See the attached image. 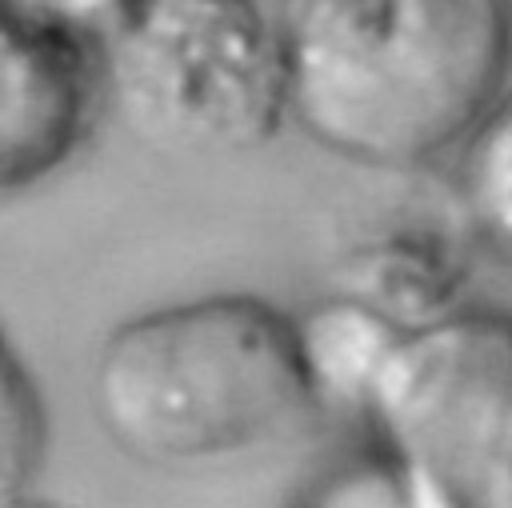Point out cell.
I'll list each match as a JSON object with an SVG mask.
<instances>
[{"instance_id": "cell-5", "label": "cell", "mask_w": 512, "mask_h": 508, "mask_svg": "<svg viewBox=\"0 0 512 508\" xmlns=\"http://www.w3.org/2000/svg\"><path fill=\"white\" fill-rule=\"evenodd\" d=\"M476 248L484 244L452 188L444 196L404 192L344 228L332 256V288L412 332L468 308Z\"/></svg>"}, {"instance_id": "cell-7", "label": "cell", "mask_w": 512, "mask_h": 508, "mask_svg": "<svg viewBox=\"0 0 512 508\" xmlns=\"http://www.w3.org/2000/svg\"><path fill=\"white\" fill-rule=\"evenodd\" d=\"M288 316L312 416L360 424L380 368L404 328H396L388 316L340 288L320 292Z\"/></svg>"}, {"instance_id": "cell-10", "label": "cell", "mask_w": 512, "mask_h": 508, "mask_svg": "<svg viewBox=\"0 0 512 508\" xmlns=\"http://www.w3.org/2000/svg\"><path fill=\"white\" fill-rule=\"evenodd\" d=\"M308 500H316V504H396V508H404L400 480H396L392 464L384 460V452L372 448V444L356 460H344L332 472H324Z\"/></svg>"}, {"instance_id": "cell-8", "label": "cell", "mask_w": 512, "mask_h": 508, "mask_svg": "<svg viewBox=\"0 0 512 508\" xmlns=\"http://www.w3.org/2000/svg\"><path fill=\"white\" fill-rule=\"evenodd\" d=\"M452 156V192L476 240L512 260V92L472 124Z\"/></svg>"}, {"instance_id": "cell-2", "label": "cell", "mask_w": 512, "mask_h": 508, "mask_svg": "<svg viewBox=\"0 0 512 508\" xmlns=\"http://www.w3.org/2000/svg\"><path fill=\"white\" fill-rule=\"evenodd\" d=\"M88 400L100 432L152 468L248 456L312 416L292 316L248 292L120 320L96 348Z\"/></svg>"}, {"instance_id": "cell-11", "label": "cell", "mask_w": 512, "mask_h": 508, "mask_svg": "<svg viewBox=\"0 0 512 508\" xmlns=\"http://www.w3.org/2000/svg\"><path fill=\"white\" fill-rule=\"evenodd\" d=\"M20 4L24 12L40 16V20H52L60 28H72L88 40H96V32L128 4V0H12Z\"/></svg>"}, {"instance_id": "cell-3", "label": "cell", "mask_w": 512, "mask_h": 508, "mask_svg": "<svg viewBox=\"0 0 512 508\" xmlns=\"http://www.w3.org/2000/svg\"><path fill=\"white\" fill-rule=\"evenodd\" d=\"M92 48L100 96L156 152L240 156L288 124L276 24L256 0H128Z\"/></svg>"}, {"instance_id": "cell-6", "label": "cell", "mask_w": 512, "mask_h": 508, "mask_svg": "<svg viewBox=\"0 0 512 508\" xmlns=\"http://www.w3.org/2000/svg\"><path fill=\"white\" fill-rule=\"evenodd\" d=\"M100 100L92 40L0 0V192L56 172Z\"/></svg>"}, {"instance_id": "cell-4", "label": "cell", "mask_w": 512, "mask_h": 508, "mask_svg": "<svg viewBox=\"0 0 512 508\" xmlns=\"http://www.w3.org/2000/svg\"><path fill=\"white\" fill-rule=\"evenodd\" d=\"M360 428L404 508H512V316L468 304L404 332Z\"/></svg>"}, {"instance_id": "cell-1", "label": "cell", "mask_w": 512, "mask_h": 508, "mask_svg": "<svg viewBox=\"0 0 512 508\" xmlns=\"http://www.w3.org/2000/svg\"><path fill=\"white\" fill-rule=\"evenodd\" d=\"M288 124L368 172L452 156L512 80V0H276Z\"/></svg>"}, {"instance_id": "cell-9", "label": "cell", "mask_w": 512, "mask_h": 508, "mask_svg": "<svg viewBox=\"0 0 512 508\" xmlns=\"http://www.w3.org/2000/svg\"><path fill=\"white\" fill-rule=\"evenodd\" d=\"M44 460V404L0 328V508L16 504Z\"/></svg>"}]
</instances>
